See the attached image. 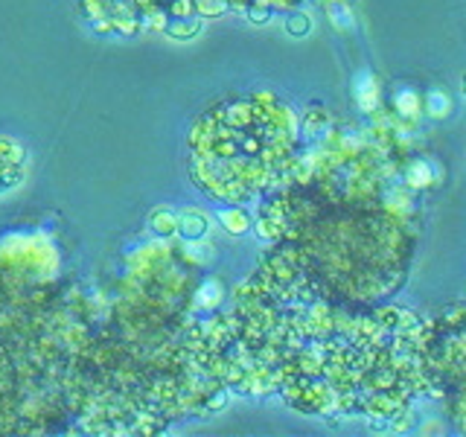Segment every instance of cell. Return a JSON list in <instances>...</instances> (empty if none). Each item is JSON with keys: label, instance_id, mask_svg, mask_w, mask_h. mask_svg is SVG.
<instances>
[{"label": "cell", "instance_id": "6da1fadb", "mask_svg": "<svg viewBox=\"0 0 466 437\" xmlns=\"http://www.w3.org/2000/svg\"><path fill=\"white\" fill-rule=\"evenodd\" d=\"M204 230H207V222H204V218L199 222V218H192V213L184 216V227H181V234L187 236V239H199V236L204 234Z\"/></svg>", "mask_w": 466, "mask_h": 437}, {"label": "cell", "instance_id": "7a4b0ae2", "mask_svg": "<svg viewBox=\"0 0 466 437\" xmlns=\"http://www.w3.org/2000/svg\"><path fill=\"white\" fill-rule=\"evenodd\" d=\"M309 27H312V23H309V18H306V15H291L286 21V30H289V35H294V38L306 35V32H309Z\"/></svg>", "mask_w": 466, "mask_h": 437}, {"label": "cell", "instance_id": "3957f363", "mask_svg": "<svg viewBox=\"0 0 466 437\" xmlns=\"http://www.w3.org/2000/svg\"><path fill=\"white\" fill-rule=\"evenodd\" d=\"M21 157V149L15 143H9V140H0V164H6V166H12Z\"/></svg>", "mask_w": 466, "mask_h": 437}, {"label": "cell", "instance_id": "277c9868", "mask_svg": "<svg viewBox=\"0 0 466 437\" xmlns=\"http://www.w3.org/2000/svg\"><path fill=\"white\" fill-rule=\"evenodd\" d=\"M225 225L233 230V234H239V230L248 227V218H245L242 213H228V216H225Z\"/></svg>", "mask_w": 466, "mask_h": 437}]
</instances>
